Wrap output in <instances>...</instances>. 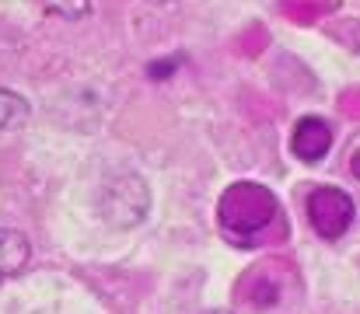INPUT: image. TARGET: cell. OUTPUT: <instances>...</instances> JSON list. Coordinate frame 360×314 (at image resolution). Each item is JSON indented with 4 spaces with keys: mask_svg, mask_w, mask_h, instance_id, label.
Instances as JSON below:
<instances>
[{
    "mask_svg": "<svg viewBox=\"0 0 360 314\" xmlns=\"http://www.w3.org/2000/svg\"><path fill=\"white\" fill-rule=\"evenodd\" d=\"M32 259V244L21 230H11V227H0V283L18 276Z\"/></svg>",
    "mask_w": 360,
    "mask_h": 314,
    "instance_id": "obj_5",
    "label": "cell"
},
{
    "mask_svg": "<svg viewBox=\"0 0 360 314\" xmlns=\"http://www.w3.org/2000/svg\"><path fill=\"white\" fill-rule=\"evenodd\" d=\"M214 314H231V311H214Z\"/></svg>",
    "mask_w": 360,
    "mask_h": 314,
    "instance_id": "obj_10",
    "label": "cell"
},
{
    "mask_svg": "<svg viewBox=\"0 0 360 314\" xmlns=\"http://www.w3.org/2000/svg\"><path fill=\"white\" fill-rule=\"evenodd\" d=\"M276 216V196L259 185V182H235L221 203H217V220L231 241H252L259 230H266Z\"/></svg>",
    "mask_w": 360,
    "mask_h": 314,
    "instance_id": "obj_1",
    "label": "cell"
},
{
    "mask_svg": "<svg viewBox=\"0 0 360 314\" xmlns=\"http://www.w3.org/2000/svg\"><path fill=\"white\" fill-rule=\"evenodd\" d=\"M290 147H294V154H297L304 164H315V161H322V157L329 154V147H333V126H329L326 119H319V115H304V119H297V126H294Z\"/></svg>",
    "mask_w": 360,
    "mask_h": 314,
    "instance_id": "obj_4",
    "label": "cell"
},
{
    "mask_svg": "<svg viewBox=\"0 0 360 314\" xmlns=\"http://www.w3.org/2000/svg\"><path fill=\"white\" fill-rule=\"evenodd\" d=\"M354 213H357V207H354V199L343 189L322 185V189H315L308 196V220H311L315 234L326 237V241L343 237L350 230V223H354Z\"/></svg>",
    "mask_w": 360,
    "mask_h": 314,
    "instance_id": "obj_3",
    "label": "cell"
},
{
    "mask_svg": "<svg viewBox=\"0 0 360 314\" xmlns=\"http://www.w3.org/2000/svg\"><path fill=\"white\" fill-rule=\"evenodd\" d=\"M98 207L105 213V220H112L116 227H133V223H140L147 216L150 192H147V185H143L140 175L120 171V175H112V178L102 182Z\"/></svg>",
    "mask_w": 360,
    "mask_h": 314,
    "instance_id": "obj_2",
    "label": "cell"
},
{
    "mask_svg": "<svg viewBox=\"0 0 360 314\" xmlns=\"http://www.w3.org/2000/svg\"><path fill=\"white\" fill-rule=\"evenodd\" d=\"M28 115H32V108L18 91L0 88V129H21L28 122Z\"/></svg>",
    "mask_w": 360,
    "mask_h": 314,
    "instance_id": "obj_6",
    "label": "cell"
},
{
    "mask_svg": "<svg viewBox=\"0 0 360 314\" xmlns=\"http://www.w3.org/2000/svg\"><path fill=\"white\" fill-rule=\"evenodd\" d=\"M179 63H182V56H172V60H161V63H150V70H147V74H150V77L158 81V77H168V74H172V70H175Z\"/></svg>",
    "mask_w": 360,
    "mask_h": 314,
    "instance_id": "obj_8",
    "label": "cell"
},
{
    "mask_svg": "<svg viewBox=\"0 0 360 314\" xmlns=\"http://www.w3.org/2000/svg\"><path fill=\"white\" fill-rule=\"evenodd\" d=\"M350 168H354V175H357V178H360V150H357V154H354V157H350Z\"/></svg>",
    "mask_w": 360,
    "mask_h": 314,
    "instance_id": "obj_9",
    "label": "cell"
},
{
    "mask_svg": "<svg viewBox=\"0 0 360 314\" xmlns=\"http://www.w3.org/2000/svg\"><path fill=\"white\" fill-rule=\"evenodd\" d=\"M46 7L53 14L67 18V21H77V18H84L91 11V0H46Z\"/></svg>",
    "mask_w": 360,
    "mask_h": 314,
    "instance_id": "obj_7",
    "label": "cell"
}]
</instances>
